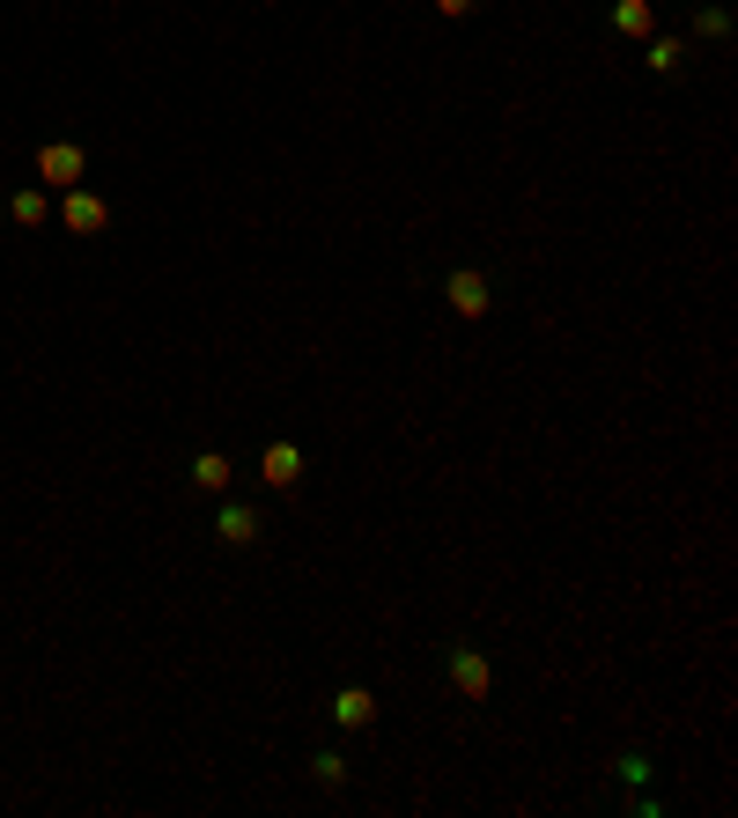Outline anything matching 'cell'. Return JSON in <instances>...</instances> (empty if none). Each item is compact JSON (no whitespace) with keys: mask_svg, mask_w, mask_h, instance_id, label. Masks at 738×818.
Listing matches in <instances>:
<instances>
[{"mask_svg":"<svg viewBox=\"0 0 738 818\" xmlns=\"http://www.w3.org/2000/svg\"><path fill=\"white\" fill-rule=\"evenodd\" d=\"M82 170H90V155L74 148V141H45V148H37V178L52 184V192H67V184H82Z\"/></svg>","mask_w":738,"mask_h":818,"instance_id":"1","label":"cell"},{"mask_svg":"<svg viewBox=\"0 0 738 818\" xmlns=\"http://www.w3.org/2000/svg\"><path fill=\"white\" fill-rule=\"evenodd\" d=\"M443 296H451V310H459V317H488V273H473V266H459L451 273V280H443Z\"/></svg>","mask_w":738,"mask_h":818,"instance_id":"2","label":"cell"},{"mask_svg":"<svg viewBox=\"0 0 738 818\" xmlns=\"http://www.w3.org/2000/svg\"><path fill=\"white\" fill-rule=\"evenodd\" d=\"M215 531H222V545H251V539H259V509H245V502H222Z\"/></svg>","mask_w":738,"mask_h":818,"instance_id":"7","label":"cell"},{"mask_svg":"<svg viewBox=\"0 0 738 818\" xmlns=\"http://www.w3.org/2000/svg\"><path fill=\"white\" fill-rule=\"evenodd\" d=\"M333 723L340 730H369L377 723V694H369V686H340L333 694Z\"/></svg>","mask_w":738,"mask_h":818,"instance_id":"6","label":"cell"},{"mask_svg":"<svg viewBox=\"0 0 738 818\" xmlns=\"http://www.w3.org/2000/svg\"><path fill=\"white\" fill-rule=\"evenodd\" d=\"M436 15H473V0H436Z\"/></svg>","mask_w":738,"mask_h":818,"instance_id":"14","label":"cell"},{"mask_svg":"<svg viewBox=\"0 0 738 818\" xmlns=\"http://www.w3.org/2000/svg\"><path fill=\"white\" fill-rule=\"evenodd\" d=\"M259 480L274 486V494H288V486L303 480V450H296V443H266V450H259Z\"/></svg>","mask_w":738,"mask_h":818,"instance_id":"3","label":"cell"},{"mask_svg":"<svg viewBox=\"0 0 738 818\" xmlns=\"http://www.w3.org/2000/svg\"><path fill=\"white\" fill-rule=\"evenodd\" d=\"M67 229H74V237H96V229H104V221H111V207H104V200H96V192H82V184H67Z\"/></svg>","mask_w":738,"mask_h":818,"instance_id":"5","label":"cell"},{"mask_svg":"<svg viewBox=\"0 0 738 818\" xmlns=\"http://www.w3.org/2000/svg\"><path fill=\"white\" fill-rule=\"evenodd\" d=\"M702 37H731V15H724V8H702Z\"/></svg>","mask_w":738,"mask_h":818,"instance_id":"13","label":"cell"},{"mask_svg":"<svg viewBox=\"0 0 738 818\" xmlns=\"http://www.w3.org/2000/svg\"><path fill=\"white\" fill-rule=\"evenodd\" d=\"M679 60H687L679 37H657V45H650V74H679Z\"/></svg>","mask_w":738,"mask_h":818,"instance_id":"10","label":"cell"},{"mask_svg":"<svg viewBox=\"0 0 738 818\" xmlns=\"http://www.w3.org/2000/svg\"><path fill=\"white\" fill-rule=\"evenodd\" d=\"M8 214H15V221H23V229H37V221H45V192H15V200H8Z\"/></svg>","mask_w":738,"mask_h":818,"instance_id":"11","label":"cell"},{"mask_svg":"<svg viewBox=\"0 0 738 818\" xmlns=\"http://www.w3.org/2000/svg\"><path fill=\"white\" fill-rule=\"evenodd\" d=\"M451 686H459L465 700H488V686H495L488 657H480V649H451Z\"/></svg>","mask_w":738,"mask_h":818,"instance_id":"4","label":"cell"},{"mask_svg":"<svg viewBox=\"0 0 738 818\" xmlns=\"http://www.w3.org/2000/svg\"><path fill=\"white\" fill-rule=\"evenodd\" d=\"M192 486H200V494H222V486H229V457L200 450V457H192Z\"/></svg>","mask_w":738,"mask_h":818,"instance_id":"9","label":"cell"},{"mask_svg":"<svg viewBox=\"0 0 738 818\" xmlns=\"http://www.w3.org/2000/svg\"><path fill=\"white\" fill-rule=\"evenodd\" d=\"M310 774L333 789V782H347V759H340V753H318V759H310Z\"/></svg>","mask_w":738,"mask_h":818,"instance_id":"12","label":"cell"},{"mask_svg":"<svg viewBox=\"0 0 738 818\" xmlns=\"http://www.w3.org/2000/svg\"><path fill=\"white\" fill-rule=\"evenodd\" d=\"M650 23H657V8H650V0H614V31L620 37H650Z\"/></svg>","mask_w":738,"mask_h":818,"instance_id":"8","label":"cell"}]
</instances>
